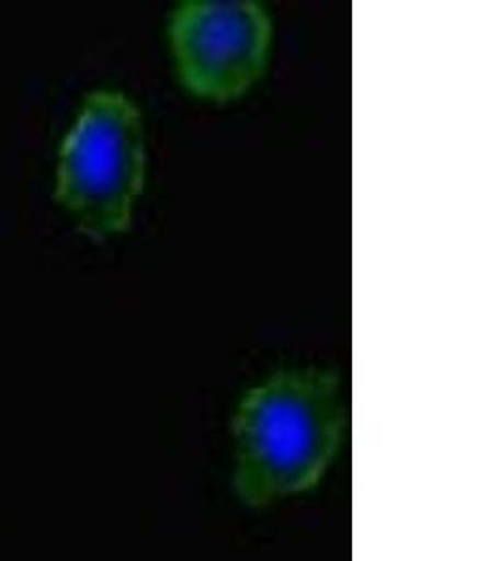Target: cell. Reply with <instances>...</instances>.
I'll list each match as a JSON object with an SVG mask.
<instances>
[{
  "label": "cell",
  "instance_id": "3",
  "mask_svg": "<svg viewBox=\"0 0 500 561\" xmlns=\"http://www.w3.org/2000/svg\"><path fill=\"white\" fill-rule=\"evenodd\" d=\"M272 34L269 10L255 0H186L167 23L180 84L212 103L237 102L263 79Z\"/></svg>",
  "mask_w": 500,
  "mask_h": 561
},
{
  "label": "cell",
  "instance_id": "2",
  "mask_svg": "<svg viewBox=\"0 0 500 561\" xmlns=\"http://www.w3.org/2000/svg\"><path fill=\"white\" fill-rule=\"evenodd\" d=\"M145 173L141 111L121 90L89 94L58 153V203L83 234L102 242L132 227Z\"/></svg>",
  "mask_w": 500,
  "mask_h": 561
},
{
  "label": "cell",
  "instance_id": "1",
  "mask_svg": "<svg viewBox=\"0 0 500 561\" xmlns=\"http://www.w3.org/2000/svg\"><path fill=\"white\" fill-rule=\"evenodd\" d=\"M346 434L338 373L287 367L238 402L232 417V486L248 507H270L317 489Z\"/></svg>",
  "mask_w": 500,
  "mask_h": 561
}]
</instances>
